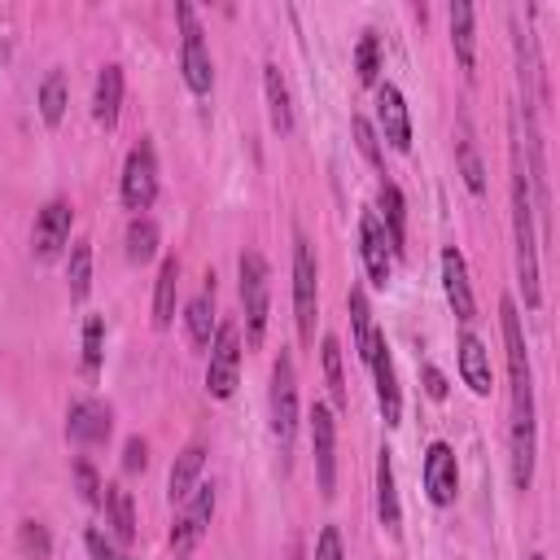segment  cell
Instances as JSON below:
<instances>
[{"label": "cell", "mask_w": 560, "mask_h": 560, "mask_svg": "<svg viewBox=\"0 0 560 560\" xmlns=\"http://www.w3.org/2000/svg\"><path fill=\"white\" fill-rule=\"evenodd\" d=\"M293 560H302V556H293Z\"/></svg>", "instance_id": "cell-44"}, {"label": "cell", "mask_w": 560, "mask_h": 560, "mask_svg": "<svg viewBox=\"0 0 560 560\" xmlns=\"http://www.w3.org/2000/svg\"><path fill=\"white\" fill-rule=\"evenodd\" d=\"M311 455H315V481L319 494L332 499L337 494V416L328 402L311 407Z\"/></svg>", "instance_id": "cell-10"}, {"label": "cell", "mask_w": 560, "mask_h": 560, "mask_svg": "<svg viewBox=\"0 0 560 560\" xmlns=\"http://www.w3.org/2000/svg\"><path fill=\"white\" fill-rule=\"evenodd\" d=\"M18 551H22L26 560H52L48 525H39V521H22V525H18Z\"/></svg>", "instance_id": "cell-36"}, {"label": "cell", "mask_w": 560, "mask_h": 560, "mask_svg": "<svg viewBox=\"0 0 560 560\" xmlns=\"http://www.w3.org/2000/svg\"><path fill=\"white\" fill-rule=\"evenodd\" d=\"M175 22H179V74L192 96H210L214 61H210V44H206V31H201L192 4H175Z\"/></svg>", "instance_id": "cell-5"}, {"label": "cell", "mask_w": 560, "mask_h": 560, "mask_svg": "<svg viewBox=\"0 0 560 560\" xmlns=\"http://www.w3.org/2000/svg\"><path fill=\"white\" fill-rule=\"evenodd\" d=\"M83 542H88V556H92V560H127V556H122V551H118L101 529H88V534H83Z\"/></svg>", "instance_id": "cell-40"}, {"label": "cell", "mask_w": 560, "mask_h": 560, "mask_svg": "<svg viewBox=\"0 0 560 560\" xmlns=\"http://www.w3.org/2000/svg\"><path fill=\"white\" fill-rule=\"evenodd\" d=\"M354 74H359L363 88L381 83V39H376V31L359 35V44H354Z\"/></svg>", "instance_id": "cell-35"}, {"label": "cell", "mask_w": 560, "mask_h": 560, "mask_svg": "<svg viewBox=\"0 0 560 560\" xmlns=\"http://www.w3.org/2000/svg\"><path fill=\"white\" fill-rule=\"evenodd\" d=\"M346 302H350L354 350H359V359L368 363V359H372V350H376V341H381V328H376V319H372V302H368V289H363V284H350Z\"/></svg>", "instance_id": "cell-22"}, {"label": "cell", "mask_w": 560, "mask_h": 560, "mask_svg": "<svg viewBox=\"0 0 560 560\" xmlns=\"http://www.w3.org/2000/svg\"><path fill=\"white\" fill-rule=\"evenodd\" d=\"M149 464V446H144V438H127V446H122V472H140Z\"/></svg>", "instance_id": "cell-41"}, {"label": "cell", "mask_w": 560, "mask_h": 560, "mask_svg": "<svg viewBox=\"0 0 560 560\" xmlns=\"http://www.w3.org/2000/svg\"><path fill=\"white\" fill-rule=\"evenodd\" d=\"M70 223H74L70 201H61V197L44 201V206L35 210V228H31V254H35L39 262H52V258L66 249V241H70Z\"/></svg>", "instance_id": "cell-11"}, {"label": "cell", "mask_w": 560, "mask_h": 560, "mask_svg": "<svg viewBox=\"0 0 560 560\" xmlns=\"http://www.w3.org/2000/svg\"><path fill=\"white\" fill-rule=\"evenodd\" d=\"M442 289H446V302L455 311L459 324H472L477 319V298H472V284H468V267H464V254L455 245L442 249Z\"/></svg>", "instance_id": "cell-17"}, {"label": "cell", "mask_w": 560, "mask_h": 560, "mask_svg": "<svg viewBox=\"0 0 560 560\" xmlns=\"http://www.w3.org/2000/svg\"><path fill=\"white\" fill-rule=\"evenodd\" d=\"M101 363H105V319L101 315H88L83 319V359H79V368H83L88 381H96L101 376Z\"/></svg>", "instance_id": "cell-34"}, {"label": "cell", "mask_w": 560, "mask_h": 560, "mask_svg": "<svg viewBox=\"0 0 560 560\" xmlns=\"http://www.w3.org/2000/svg\"><path fill=\"white\" fill-rule=\"evenodd\" d=\"M118 109H122V66H101L96 74V88H92V118L96 127L114 131L118 127Z\"/></svg>", "instance_id": "cell-20"}, {"label": "cell", "mask_w": 560, "mask_h": 560, "mask_svg": "<svg viewBox=\"0 0 560 560\" xmlns=\"http://www.w3.org/2000/svg\"><path fill=\"white\" fill-rule=\"evenodd\" d=\"M214 503H219V494H214L210 481H201V486L179 503V516H175V525H171V551H175V560H188V556L197 551V542H201L206 529H210Z\"/></svg>", "instance_id": "cell-9"}, {"label": "cell", "mask_w": 560, "mask_h": 560, "mask_svg": "<svg viewBox=\"0 0 560 560\" xmlns=\"http://www.w3.org/2000/svg\"><path fill=\"white\" fill-rule=\"evenodd\" d=\"M315 560H346L337 525H324V529H319V538H315Z\"/></svg>", "instance_id": "cell-39"}, {"label": "cell", "mask_w": 560, "mask_h": 560, "mask_svg": "<svg viewBox=\"0 0 560 560\" xmlns=\"http://www.w3.org/2000/svg\"><path fill=\"white\" fill-rule=\"evenodd\" d=\"M350 127H354V144H359V153H363L368 166L381 171V179H385V153H381V136H376V127H372L363 114H354Z\"/></svg>", "instance_id": "cell-37"}, {"label": "cell", "mask_w": 560, "mask_h": 560, "mask_svg": "<svg viewBox=\"0 0 560 560\" xmlns=\"http://www.w3.org/2000/svg\"><path fill=\"white\" fill-rule=\"evenodd\" d=\"M359 258H363V271H368V284L372 289H385L389 276H394V245L376 219V210H363L359 214Z\"/></svg>", "instance_id": "cell-12"}, {"label": "cell", "mask_w": 560, "mask_h": 560, "mask_svg": "<svg viewBox=\"0 0 560 560\" xmlns=\"http://www.w3.org/2000/svg\"><path fill=\"white\" fill-rule=\"evenodd\" d=\"M446 18H451V48H455L459 66H464V70H472V66H477V35H472L477 9H472V4H464V0H455V4L446 9Z\"/></svg>", "instance_id": "cell-26"}, {"label": "cell", "mask_w": 560, "mask_h": 560, "mask_svg": "<svg viewBox=\"0 0 560 560\" xmlns=\"http://www.w3.org/2000/svg\"><path fill=\"white\" fill-rule=\"evenodd\" d=\"M39 118L44 127H61L66 118V70H48L39 83Z\"/></svg>", "instance_id": "cell-32"}, {"label": "cell", "mask_w": 560, "mask_h": 560, "mask_svg": "<svg viewBox=\"0 0 560 560\" xmlns=\"http://www.w3.org/2000/svg\"><path fill=\"white\" fill-rule=\"evenodd\" d=\"M376 516L389 534H398L402 508H398V481H394V451L389 446L376 451Z\"/></svg>", "instance_id": "cell-21"}, {"label": "cell", "mask_w": 560, "mask_h": 560, "mask_svg": "<svg viewBox=\"0 0 560 560\" xmlns=\"http://www.w3.org/2000/svg\"><path fill=\"white\" fill-rule=\"evenodd\" d=\"M319 359H324V381H328V394H332V407H346L350 394H346V372H341V341L332 332L319 337Z\"/></svg>", "instance_id": "cell-31"}, {"label": "cell", "mask_w": 560, "mask_h": 560, "mask_svg": "<svg viewBox=\"0 0 560 560\" xmlns=\"http://www.w3.org/2000/svg\"><path fill=\"white\" fill-rule=\"evenodd\" d=\"M315 315H319V267L306 232H293V319L302 346H315Z\"/></svg>", "instance_id": "cell-4"}, {"label": "cell", "mask_w": 560, "mask_h": 560, "mask_svg": "<svg viewBox=\"0 0 560 560\" xmlns=\"http://www.w3.org/2000/svg\"><path fill=\"white\" fill-rule=\"evenodd\" d=\"M241 276V306H245V346H262L267 337V315H271V267L258 249H245L236 258Z\"/></svg>", "instance_id": "cell-3"}, {"label": "cell", "mask_w": 560, "mask_h": 560, "mask_svg": "<svg viewBox=\"0 0 560 560\" xmlns=\"http://www.w3.org/2000/svg\"><path fill=\"white\" fill-rule=\"evenodd\" d=\"M118 192H122V206L131 214H144L158 201V153H153V140H136L131 144V153L122 162Z\"/></svg>", "instance_id": "cell-7"}, {"label": "cell", "mask_w": 560, "mask_h": 560, "mask_svg": "<svg viewBox=\"0 0 560 560\" xmlns=\"http://www.w3.org/2000/svg\"><path fill=\"white\" fill-rule=\"evenodd\" d=\"M376 127L398 153H411V109L394 83H376Z\"/></svg>", "instance_id": "cell-14"}, {"label": "cell", "mask_w": 560, "mask_h": 560, "mask_svg": "<svg viewBox=\"0 0 560 560\" xmlns=\"http://www.w3.org/2000/svg\"><path fill=\"white\" fill-rule=\"evenodd\" d=\"M114 433V411L101 398H79L66 416V438L79 446H101Z\"/></svg>", "instance_id": "cell-16"}, {"label": "cell", "mask_w": 560, "mask_h": 560, "mask_svg": "<svg viewBox=\"0 0 560 560\" xmlns=\"http://www.w3.org/2000/svg\"><path fill=\"white\" fill-rule=\"evenodd\" d=\"M529 560H547V556H542V551H529Z\"/></svg>", "instance_id": "cell-43"}, {"label": "cell", "mask_w": 560, "mask_h": 560, "mask_svg": "<svg viewBox=\"0 0 560 560\" xmlns=\"http://www.w3.org/2000/svg\"><path fill=\"white\" fill-rule=\"evenodd\" d=\"M184 324H188V341L197 350H210V332L219 328L214 324V289H201L188 306H184Z\"/></svg>", "instance_id": "cell-28"}, {"label": "cell", "mask_w": 560, "mask_h": 560, "mask_svg": "<svg viewBox=\"0 0 560 560\" xmlns=\"http://www.w3.org/2000/svg\"><path fill=\"white\" fill-rule=\"evenodd\" d=\"M262 92H267V118H271V127L280 136H289L293 131V96H289V83H284V74H280L276 61L262 66Z\"/></svg>", "instance_id": "cell-23"}, {"label": "cell", "mask_w": 560, "mask_h": 560, "mask_svg": "<svg viewBox=\"0 0 560 560\" xmlns=\"http://www.w3.org/2000/svg\"><path fill=\"white\" fill-rule=\"evenodd\" d=\"M74 481H79V494H83V503L101 508V499H105V486H101V477H96V468H92L88 459H74Z\"/></svg>", "instance_id": "cell-38"}, {"label": "cell", "mask_w": 560, "mask_h": 560, "mask_svg": "<svg viewBox=\"0 0 560 560\" xmlns=\"http://www.w3.org/2000/svg\"><path fill=\"white\" fill-rule=\"evenodd\" d=\"M101 508H105V525L114 529V538L118 542H131L136 538V503H131V490L118 486V481H109Z\"/></svg>", "instance_id": "cell-25"}, {"label": "cell", "mask_w": 560, "mask_h": 560, "mask_svg": "<svg viewBox=\"0 0 560 560\" xmlns=\"http://www.w3.org/2000/svg\"><path fill=\"white\" fill-rule=\"evenodd\" d=\"M455 162H459L464 188H468L472 197H481V192H486V166H481V158H477V144H472L468 127H459V140H455Z\"/></svg>", "instance_id": "cell-33"}, {"label": "cell", "mask_w": 560, "mask_h": 560, "mask_svg": "<svg viewBox=\"0 0 560 560\" xmlns=\"http://www.w3.org/2000/svg\"><path fill=\"white\" fill-rule=\"evenodd\" d=\"M175 293H179V258L166 254L162 267H158V284H153V324L158 328H171V319H175Z\"/></svg>", "instance_id": "cell-27"}, {"label": "cell", "mask_w": 560, "mask_h": 560, "mask_svg": "<svg viewBox=\"0 0 560 560\" xmlns=\"http://www.w3.org/2000/svg\"><path fill=\"white\" fill-rule=\"evenodd\" d=\"M271 433L280 446V464H289L293 433H298V372L289 350H280L271 363Z\"/></svg>", "instance_id": "cell-6"}, {"label": "cell", "mask_w": 560, "mask_h": 560, "mask_svg": "<svg viewBox=\"0 0 560 560\" xmlns=\"http://www.w3.org/2000/svg\"><path fill=\"white\" fill-rule=\"evenodd\" d=\"M368 368H372V381H376V407H381V420L394 429V424L402 420V389H398V372H394V354H389L385 332H381V341H376Z\"/></svg>", "instance_id": "cell-15"}, {"label": "cell", "mask_w": 560, "mask_h": 560, "mask_svg": "<svg viewBox=\"0 0 560 560\" xmlns=\"http://www.w3.org/2000/svg\"><path fill=\"white\" fill-rule=\"evenodd\" d=\"M512 232H516V280L525 293V306L534 311L542 302L538 289V236H534V197L521 166V144H512Z\"/></svg>", "instance_id": "cell-2"}, {"label": "cell", "mask_w": 560, "mask_h": 560, "mask_svg": "<svg viewBox=\"0 0 560 560\" xmlns=\"http://www.w3.org/2000/svg\"><path fill=\"white\" fill-rule=\"evenodd\" d=\"M459 381H464L477 398H486V394L494 389L490 350H486V341H481L477 332H459Z\"/></svg>", "instance_id": "cell-18"}, {"label": "cell", "mask_w": 560, "mask_h": 560, "mask_svg": "<svg viewBox=\"0 0 560 560\" xmlns=\"http://www.w3.org/2000/svg\"><path fill=\"white\" fill-rule=\"evenodd\" d=\"M420 376H424V394H429L433 402H442V398H446V376H442L433 363H420Z\"/></svg>", "instance_id": "cell-42"}, {"label": "cell", "mask_w": 560, "mask_h": 560, "mask_svg": "<svg viewBox=\"0 0 560 560\" xmlns=\"http://www.w3.org/2000/svg\"><path fill=\"white\" fill-rule=\"evenodd\" d=\"M66 289L70 302H83L92 293V241H74L70 258H66Z\"/></svg>", "instance_id": "cell-30"}, {"label": "cell", "mask_w": 560, "mask_h": 560, "mask_svg": "<svg viewBox=\"0 0 560 560\" xmlns=\"http://www.w3.org/2000/svg\"><path fill=\"white\" fill-rule=\"evenodd\" d=\"M158 241H162L158 223H153L149 214H131V223H127V232H122L127 258H131V262H149V258L158 254Z\"/></svg>", "instance_id": "cell-29"}, {"label": "cell", "mask_w": 560, "mask_h": 560, "mask_svg": "<svg viewBox=\"0 0 560 560\" xmlns=\"http://www.w3.org/2000/svg\"><path fill=\"white\" fill-rule=\"evenodd\" d=\"M201 464H206V446H201V442H188V446L175 455V464H171V477H166V494H171V503H184V499L197 490Z\"/></svg>", "instance_id": "cell-24"}, {"label": "cell", "mask_w": 560, "mask_h": 560, "mask_svg": "<svg viewBox=\"0 0 560 560\" xmlns=\"http://www.w3.org/2000/svg\"><path fill=\"white\" fill-rule=\"evenodd\" d=\"M424 494L433 508H451L455 494H459V464H455V451L451 442H429L424 451Z\"/></svg>", "instance_id": "cell-13"}, {"label": "cell", "mask_w": 560, "mask_h": 560, "mask_svg": "<svg viewBox=\"0 0 560 560\" xmlns=\"http://www.w3.org/2000/svg\"><path fill=\"white\" fill-rule=\"evenodd\" d=\"M499 328H503V350H508V459H512V486L529 490L534 481V455H538V411H534V372H529V350L521 332V311L512 298H499Z\"/></svg>", "instance_id": "cell-1"}, {"label": "cell", "mask_w": 560, "mask_h": 560, "mask_svg": "<svg viewBox=\"0 0 560 560\" xmlns=\"http://www.w3.org/2000/svg\"><path fill=\"white\" fill-rule=\"evenodd\" d=\"M241 328L236 324H219L210 337V359H206V389L210 398H232L236 381H241Z\"/></svg>", "instance_id": "cell-8"}, {"label": "cell", "mask_w": 560, "mask_h": 560, "mask_svg": "<svg viewBox=\"0 0 560 560\" xmlns=\"http://www.w3.org/2000/svg\"><path fill=\"white\" fill-rule=\"evenodd\" d=\"M376 219H381V228L394 245V258H398L407 249V201H402V188L394 179H381V188H376Z\"/></svg>", "instance_id": "cell-19"}]
</instances>
